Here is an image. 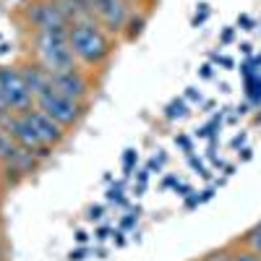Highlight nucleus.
Instances as JSON below:
<instances>
[{
    "label": "nucleus",
    "mask_w": 261,
    "mask_h": 261,
    "mask_svg": "<svg viewBox=\"0 0 261 261\" xmlns=\"http://www.w3.org/2000/svg\"><path fill=\"white\" fill-rule=\"evenodd\" d=\"M68 42H71L76 63L89 73L105 71V65L113 60L115 47H118V39L105 27H99L94 18L68 27Z\"/></svg>",
    "instance_id": "nucleus-1"
},
{
    "label": "nucleus",
    "mask_w": 261,
    "mask_h": 261,
    "mask_svg": "<svg viewBox=\"0 0 261 261\" xmlns=\"http://www.w3.org/2000/svg\"><path fill=\"white\" fill-rule=\"evenodd\" d=\"M32 58L39 60L50 73H63L79 65L68 42V29L32 32Z\"/></svg>",
    "instance_id": "nucleus-2"
},
{
    "label": "nucleus",
    "mask_w": 261,
    "mask_h": 261,
    "mask_svg": "<svg viewBox=\"0 0 261 261\" xmlns=\"http://www.w3.org/2000/svg\"><path fill=\"white\" fill-rule=\"evenodd\" d=\"M34 107H39L45 115H50L58 125H63L68 130V134L76 130L84 123V118L89 115V102H76L71 97L60 94L58 89H53V86L34 97Z\"/></svg>",
    "instance_id": "nucleus-3"
},
{
    "label": "nucleus",
    "mask_w": 261,
    "mask_h": 261,
    "mask_svg": "<svg viewBox=\"0 0 261 261\" xmlns=\"http://www.w3.org/2000/svg\"><path fill=\"white\" fill-rule=\"evenodd\" d=\"M0 89H3L8 113H27L34 107V94L29 92L16 63H0Z\"/></svg>",
    "instance_id": "nucleus-4"
},
{
    "label": "nucleus",
    "mask_w": 261,
    "mask_h": 261,
    "mask_svg": "<svg viewBox=\"0 0 261 261\" xmlns=\"http://www.w3.org/2000/svg\"><path fill=\"white\" fill-rule=\"evenodd\" d=\"M136 8H139L136 0H94L92 3L94 21L99 27H105L115 39L123 37V32H125L128 21H130Z\"/></svg>",
    "instance_id": "nucleus-5"
},
{
    "label": "nucleus",
    "mask_w": 261,
    "mask_h": 261,
    "mask_svg": "<svg viewBox=\"0 0 261 261\" xmlns=\"http://www.w3.org/2000/svg\"><path fill=\"white\" fill-rule=\"evenodd\" d=\"M0 125L8 130L11 139H13L21 149L34 151L39 160H47V157L53 154V149H47L45 144H42V139L37 136V130L32 128V123L27 120L24 113H6V115H0Z\"/></svg>",
    "instance_id": "nucleus-6"
},
{
    "label": "nucleus",
    "mask_w": 261,
    "mask_h": 261,
    "mask_svg": "<svg viewBox=\"0 0 261 261\" xmlns=\"http://www.w3.org/2000/svg\"><path fill=\"white\" fill-rule=\"evenodd\" d=\"M53 89H58L60 94L71 97L76 102H89L94 89H97V81H94V73H89L86 68L76 65V68H71V71L53 73Z\"/></svg>",
    "instance_id": "nucleus-7"
},
{
    "label": "nucleus",
    "mask_w": 261,
    "mask_h": 261,
    "mask_svg": "<svg viewBox=\"0 0 261 261\" xmlns=\"http://www.w3.org/2000/svg\"><path fill=\"white\" fill-rule=\"evenodd\" d=\"M27 27L32 32H50V29H68V21L60 13L55 0H32L24 11Z\"/></svg>",
    "instance_id": "nucleus-8"
},
{
    "label": "nucleus",
    "mask_w": 261,
    "mask_h": 261,
    "mask_svg": "<svg viewBox=\"0 0 261 261\" xmlns=\"http://www.w3.org/2000/svg\"><path fill=\"white\" fill-rule=\"evenodd\" d=\"M24 115H27V120L32 123V128L37 130V136L42 139V144H45L47 149L55 151L58 146L65 144V139H68V130H65L63 125H58L50 115H45L39 107H32V110H27Z\"/></svg>",
    "instance_id": "nucleus-9"
},
{
    "label": "nucleus",
    "mask_w": 261,
    "mask_h": 261,
    "mask_svg": "<svg viewBox=\"0 0 261 261\" xmlns=\"http://www.w3.org/2000/svg\"><path fill=\"white\" fill-rule=\"evenodd\" d=\"M16 65H18V71H21V76H24V81H27V86H29V92H32L34 97L53 86V73H50L39 60L24 58V60L16 63Z\"/></svg>",
    "instance_id": "nucleus-10"
},
{
    "label": "nucleus",
    "mask_w": 261,
    "mask_h": 261,
    "mask_svg": "<svg viewBox=\"0 0 261 261\" xmlns=\"http://www.w3.org/2000/svg\"><path fill=\"white\" fill-rule=\"evenodd\" d=\"M238 246H246V248H251L253 253L261 256V220H258L253 227H248V230L243 232V238L238 241Z\"/></svg>",
    "instance_id": "nucleus-11"
},
{
    "label": "nucleus",
    "mask_w": 261,
    "mask_h": 261,
    "mask_svg": "<svg viewBox=\"0 0 261 261\" xmlns=\"http://www.w3.org/2000/svg\"><path fill=\"white\" fill-rule=\"evenodd\" d=\"M18 151V144L11 139V134L0 125V165H6V162H11L13 160V154Z\"/></svg>",
    "instance_id": "nucleus-12"
},
{
    "label": "nucleus",
    "mask_w": 261,
    "mask_h": 261,
    "mask_svg": "<svg viewBox=\"0 0 261 261\" xmlns=\"http://www.w3.org/2000/svg\"><path fill=\"white\" fill-rule=\"evenodd\" d=\"M144 24H146V13H141V11L136 8V11H134V16H130V21H128L125 32H123V39L134 42L136 37H141V32H144Z\"/></svg>",
    "instance_id": "nucleus-13"
},
{
    "label": "nucleus",
    "mask_w": 261,
    "mask_h": 261,
    "mask_svg": "<svg viewBox=\"0 0 261 261\" xmlns=\"http://www.w3.org/2000/svg\"><path fill=\"white\" fill-rule=\"evenodd\" d=\"M188 115V102L183 99V97H175L167 107H165V118L167 120H180V118H186Z\"/></svg>",
    "instance_id": "nucleus-14"
},
{
    "label": "nucleus",
    "mask_w": 261,
    "mask_h": 261,
    "mask_svg": "<svg viewBox=\"0 0 261 261\" xmlns=\"http://www.w3.org/2000/svg\"><path fill=\"white\" fill-rule=\"evenodd\" d=\"M105 199L110 201V204H115V206H125V204H128V199H125V183H123V180L113 183L110 188H107Z\"/></svg>",
    "instance_id": "nucleus-15"
},
{
    "label": "nucleus",
    "mask_w": 261,
    "mask_h": 261,
    "mask_svg": "<svg viewBox=\"0 0 261 261\" xmlns=\"http://www.w3.org/2000/svg\"><path fill=\"white\" fill-rule=\"evenodd\" d=\"M120 165H123V178H130L134 170H136V165H139V151L136 149H125L123 157H120Z\"/></svg>",
    "instance_id": "nucleus-16"
},
{
    "label": "nucleus",
    "mask_w": 261,
    "mask_h": 261,
    "mask_svg": "<svg viewBox=\"0 0 261 261\" xmlns=\"http://www.w3.org/2000/svg\"><path fill=\"white\" fill-rule=\"evenodd\" d=\"M232 261H261V256L246 246H232Z\"/></svg>",
    "instance_id": "nucleus-17"
},
{
    "label": "nucleus",
    "mask_w": 261,
    "mask_h": 261,
    "mask_svg": "<svg viewBox=\"0 0 261 261\" xmlns=\"http://www.w3.org/2000/svg\"><path fill=\"white\" fill-rule=\"evenodd\" d=\"M201 261H232V246H225V248H217L212 253H206Z\"/></svg>",
    "instance_id": "nucleus-18"
},
{
    "label": "nucleus",
    "mask_w": 261,
    "mask_h": 261,
    "mask_svg": "<svg viewBox=\"0 0 261 261\" xmlns=\"http://www.w3.org/2000/svg\"><path fill=\"white\" fill-rule=\"evenodd\" d=\"M139 225V209L136 212H128V214H123L120 217V230L125 232V230H134Z\"/></svg>",
    "instance_id": "nucleus-19"
},
{
    "label": "nucleus",
    "mask_w": 261,
    "mask_h": 261,
    "mask_svg": "<svg viewBox=\"0 0 261 261\" xmlns=\"http://www.w3.org/2000/svg\"><path fill=\"white\" fill-rule=\"evenodd\" d=\"M105 217V204H92L89 209H86V220L89 222H99Z\"/></svg>",
    "instance_id": "nucleus-20"
},
{
    "label": "nucleus",
    "mask_w": 261,
    "mask_h": 261,
    "mask_svg": "<svg viewBox=\"0 0 261 261\" xmlns=\"http://www.w3.org/2000/svg\"><path fill=\"white\" fill-rule=\"evenodd\" d=\"M146 183H149V170H139V180H136V196H141L146 191Z\"/></svg>",
    "instance_id": "nucleus-21"
},
{
    "label": "nucleus",
    "mask_w": 261,
    "mask_h": 261,
    "mask_svg": "<svg viewBox=\"0 0 261 261\" xmlns=\"http://www.w3.org/2000/svg\"><path fill=\"white\" fill-rule=\"evenodd\" d=\"M86 253H89V248H86V246L71 248V251H68V261H84V258H86Z\"/></svg>",
    "instance_id": "nucleus-22"
},
{
    "label": "nucleus",
    "mask_w": 261,
    "mask_h": 261,
    "mask_svg": "<svg viewBox=\"0 0 261 261\" xmlns=\"http://www.w3.org/2000/svg\"><path fill=\"white\" fill-rule=\"evenodd\" d=\"M165 160H167L165 154L151 157V160H149V165H146V170H149V172H160V170H162V165H165Z\"/></svg>",
    "instance_id": "nucleus-23"
},
{
    "label": "nucleus",
    "mask_w": 261,
    "mask_h": 261,
    "mask_svg": "<svg viewBox=\"0 0 261 261\" xmlns=\"http://www.w3.org/2000/svg\"><path fill=\"white\" fill-rule=\"evenodd\" d=\"M110 235H113V230L107 227V225H102V227H97V230H94V241L105 243V241H107V238H110Z\"/></svg>",
    "instance_id": "nucleus-24"
},
{
    "label": "nucleus",
    "mask_w": 261,
    "mask_h": 261,
    "mask_svg": "<svg viewBox=\"0 0 261 261\" xmlns=\"http://www.w3.org/2000/svg\"><path fill=\"white\" fill-rule=\"evenodd\" d=\"M73 238H76V243H79V246H86V243H89V232H86V230H76Z\"/></svg>",
    "instance_id": "nucleus-25"
},
{
    "label": "nucleus",
    "mask_w": 261,
    "mask_h": 261,
    "mask_svg": "<svg viewBox=\"0 0 261 261\" xmlns=\"http://www.w3.org/2000/svg\"><path fill=\"white\" fill-rule=\"evenodd\" d=\"M0 261H8V243L3 235H0Z\"/></svg>",
    "instance_id": "nucleus-26"
},
{
    "label": "nucleus",
    "mask_w": 261,
    "mask_h": 261,
    "mask_svg": "<svg viewBox=\"0 0 261 261\" xmlns=\"http://www.w3.org/2000/svg\"><path fill=\"white\" fill-rule=\"evenodd\" d=\"M113 235H115V238H113V241H115V246H118V248H120V246H125V238H123V235H125V232H123V230H120V227H118V230H115V232H113Z\"/></svg>",
    "instance_id": "nucleus-27"
},
{
    "label": "nucleus",
    "mask_w": 261,
    "mask_h": 261,
    "mask_svg": "<svg viewBox=\"0 0 261 261\" xmlns=\"http://www.w3.org/2000/svg\"><path fill=\"white\" fill-rule=\"evenodd\" d=\"M175 144H180V146H183V151H186V154H191V141H188L186 136H178V139H175Z\"/></svg>",
    "instance_id": "nucleus-28"
},
{
    "label": "nucleus",
    "mask_w": 261,
    "mask_h": 261,
    "mask_svg": "<svg viewBox=\"0 0 261 261\" xmlns=\"http://www.w3.org/2000/svg\"><path fill=\"white\" fill-rule=\"evenodd\" d=\"M170 186H178V178H175V175H170V178L162 180V188H170Z\"/></svg>",
    "instance_id": "nucleus-29"
},
{
    "label": "nucleus",
    "mask_w": 261,
    "mask_h": 261,
    "mask_svg": "<svg viewBox=\"0 0 261 261\" xmlns=\"http://www.w3.org/2000/svg\"><path fill=\"white\" fill-rule=\"evenodd\" d=\"M8 113V105H6V97H3V89H0V115Z\"/></svg>",
    "instance_id": "nucleus-30"
},
{
    "label": "nucleus",
    "mask_w": 261,
    "mask_h": 261,
    "mask_svg": "<svg viewBox=\"0 0 261 261\" xmlns=\"http://www.w3.org/2000/svg\"><path fill=\"white\" fill-rule=\"evenodd\" d=\"M238 24H243V29H253V27H251V18H248V16H241V18H238Z\"/></svg>",
    "instance_id": "nucleus-31"
},
{
    "label": "nucleus",
    "mask_w": 261,
    "mask_h": 261,
    "mask_svg": "<svg viewBox=\"0 0 261 261\" xmlns=\"http://www.w3.org/2000/svg\"><path fill=\"white\" fill-rule=\"evenodd\" d=\"M186 97H188V99H193V102H196V99H201V94H199V92H196V89H193V86H191V89H188V94H186Z\"/></svg>",
    "instance_id": "nucleus-32"
},
{
    "label": "nucleus",
    "mask_w": 261,
    "mask_h": 261,
    "mask_svg": "<svg viewBox=\"0 0 261 261\" xmlns=\"http://www.w3.org/2000/svg\"><path fill=\"white\" fill-rule=\"evenodd\" d=\"M201 76H212V65H204V68H201Z\"/></svg>",
    "instance_id": "nucleus-33"
},
{
    "label": "nucleus",
    "mask_w": 261,
    "mask_h": 261,
    "mask_svg": "<svg viewBox=\"0 0 261 261\" xmlns=\"http://www.w3.org/2000/svg\"><path fill=\"white\" fill-rule=\"evenodd\" d=\"M199 261H201V258H199Z\"/></svg>",
    "instance_id": "nucleus-34"
}]
</instances>
